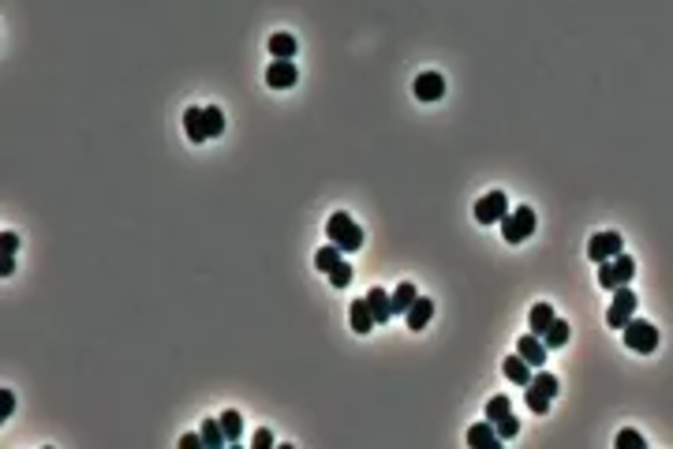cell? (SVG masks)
<instances>
[{"instance_id":"obj_1","label":"cell","mask_w":673,"mask_h":449,"mask_svg":"<svg viewBox=\"0 0 673 449\" xmlns=\"http://www.w3.org/2000/svg\"><path fill=\"white\" fill-rule=\"evenodd\" d=\"M326 236H329V244H337L340 251H359V247H363V240H367L363 229H359V224H355V221L345 214V210H337V214L326 221Z\"/></svg>"},{"instance_id":"obj_21","label":"cell","mask_w":673,"mask_h":449,"mask_svg":"<svg viewBox=\"0 0 673 449\" xmlns=\"http://www.w3.org/2000/svg\"><path fill=\"white\" fill-rule=\"evenodd\" d=\"M415 285L412 281H401L397 288H393V314H404L408 307H412V303H415Z\"/></svg>"},{"instance_id":"obj_9","label":"cell","mask_w":673,"mask_h":449,"mask_svg":"<svg viewBox=\"0 0 673 449\" xmlns=\"http://www.w3.org/2000/svg\"><path fill=\"white\" fill-rule=\"evenodd\" d=\"M412 90H415V98H419V101H442V94H445V79H442L438 72H423V75H415Z\"/></svg>"},{"instance_id":"obj_10","label":"cell","mask_w":673,"mask_h":449,"mask_svg":"<svg viewBox=\"0 0 673 449\" xmlns=\"http://www.w3.org/2000/svg\"><path fill=\"white\" fill-rule=\"evenodd\" d=\"M517 352L535 367V371H539V367H546V356H550V348L543 345V337H539V334H524V337L517 341Z\"/></svg>"},{"instance_id":"obj_18","label":"cell","mask_w":673,"mask_h":449,"mask_svg":"<svg viewBox=\"0 0 673 449\" xmlns=\"http://www.w3.org/2000/svg\"><path fill=\"white\" fill-rule=\"evenodd\" d=\"M553 319H558V314H553V307H550V303H535V307H531V314H527V326H531V334H539V337H543L546 329H550V322H553Z\"/></svg>"},{"instance_id":"obj_17","label":"cell","mask_w":673,"mask_h":449,"mask_svg":"<svg viewBox=\"0 0 673 449\" xmlns=\"http://www.w3.org/2000/svg\"><path fill=\"white\" fill-rule=\"evenodd\" d=\"M266 45H270V57H273V60H292V57H296V38L284 34V30L270 34Z\"/></svg>"},{"instance_id":"obj_33","label":"cell","mask_w":673,"mask_h":449,"mask_svg":"<svg viewBox=\"0 0 673 449\" xmlns=\"http://www.w3.org/2000/svg\"><path fill=\"white\" fill-rule=\"evenodd\" d=\"M199 445H206L202 434H183V438H180V449H199Z\"/></svg>"},{"instance_id":"obj_15","label":"cell","mask_w":673,"mask_h":449,"mask_svg":"<svg viewBox=\"0 0 673 449\" xmlns=\"http://www.w3.org/2000/svg\"><path fill=\"white\" fill-rule=\"evenodd\" d=\"M348 314H352V329H355V334H371V329L378 326V322H374L371 303H367V296H363V300H352Z\"/></svg>"},{"instance_id":"obj_19","label":"cell","mask_w":673,"mask_h":449,"mask_svg":"<svg viewBox=\"0 0 673 449\" xmlns=\"http://www.w3.org/2000/svg\"><path fill=\"white\" fill-rule=\"evenodd\" d=\"M217 419H221L224 438H229V442H240V434H243V416L236 412V408H224V412H221Z\"/></svg>"},{"instance_id":"obj_27","label":"cell","mask_w":673,"mask_h":449,"mask_svg":"<svg viewBox=\"0 0 673 449\" xmlns=\"http://www.w3.org/2000/svg\"><path fill=\"white\" fill-rule=\"evenodd\" d=\"M524 401H527V408H531L535 416H543L546 408H550V397H543V393L531 390V386H524Z\"/></svg>"},{"instance_id":"obj_3","label":"cell","mask_w":673,"mask_h":449,"mask_svg":"<svg viewBox=\"0 0 673 449\" xmlns=\"http://www.w3.org/2000/svg\"><path fill=\"white\" fill-rule=\"evenodd\" d=\"M497 224H501V240L505 244H524L527 236L535 232V210L531 206H517V210H509Z\"/></svg>"},{"instance_id":"obj_30","label":"cell","mask_w":673,"mask_h":449,"mask_svg":"<svg viewBox=\"0 0 673 449\" xmlns=\"http://www.w3.org/2000/svg\"><path fill=\"white\" fill-rule=\"evenodd\" d=\"M494 427H497V434H501V438H517V434H520V419H517V416L509 412L505 419H497Z\"/></svg>"},{"instance_id":"obj_29","label":"cell","mask_w":673,"mask_h":449,"mask_svg":"<svg viewBox=\"0 0 673 449\" xmlns=\"http://www.w3.org/2000/svg\"><path fill=\"white\" fill-rule=\"evenodd\" d=\"M648 442H643V434L640 431H632V427H625L621 434H617V449H643Z\"/></svg>"},{"instance_id":"obj_4","label":"cell","mask_w":673,"mask_h":449,"mask_svg":"<svg viewBox=\"0 0 673 449\" xmlns=\"http://www.w3.org/2000/svg\"><path fill=\"white\" fill-rule=\"evenodd\" d=\"M621 334H625V345H628L632 352H640V356H648V352L658 348V329H655L648 319H628Z\"/></svg>"},{"instance_id":"obj_34","label":"cell","mask_w":673,"mask_h":449,"mask_svg":"<svg viewBox=\"0 0 673 449\" xmlns=\"http://www.w3.org/2000/svg\"><path fill=\"white\" fill-rule=\"evenodd\" d=\"M273 445V434L270 431H255V449H270Z\"/></svg>"},{"instance_id":"obj_6","label":"cell","mask_w":673,"mask_h":449,"mask_svg":"<svg viewBox=\"0 0 673 449\" xmlns=\"http://www.w3.org/2000/svg\"><path fill=\"white\" fill-rule=\"evenodd\" d=\"M509 214V199H505V191H486L479 203H475V221L479 224H494Z\"/></svg>"},{"instance_id":"obj_13","label":"cell","mask_w":673,"mask_h":449,"mask_svg":"<svg viewBox=\"0 0 673 449\" xmlns=\"http://www.w3.org/2000/svg\"><path fill=\"white\" fill-rule=\"evenodd\" d=\"M367 303H371V311H374V322L378 326H386L389 319H393V292H386V288H371L367 292Z\"/></svg>"},{"instance_id":"obj_28","label":"cell","mask_w":673,"mask_h":449,"mask_svg":"<svg viewBox=\"0 0 673 449\" xmlns=\"http://www.w3.org/2000/svg\"><path fill=\"white\" fill-rule=\"evenodd\" d=\"M329 285H333V288H348V285H352V266H348L345 258H340V266L329 270Z\"/></svg>"},{"instance_id":"obj_32","label":"cell","mask_w":673,"mask_h":449,"mask_svg":"<svg viewBox=\"0 0 673 449\" xmlns=\"http://www.w3.org/2000/svg\"><path fill=\"white\" fill-rule=\"evenodd\" d=\"M11 408H16V401H11V390H4V393H0V416H11Z\"/></svg>"},{"instance_id":"obj_14","label":"cell","mask_w":673,"mask_h":449,"mask_svg":"<svg viewBox=\"0 0 673 449\" xmlns=\"http://www.w3.org/2000/svg\"><path fill=\"white\" fill-rule=\"evenodd\" d=\"M183 131H188V139H191V142H202V139H209V127H206V109H199V105H191V109L183 113Z\"/></svg>"},{"instance_id":"obj_2","label":"cell","mask_w":673,"mask_h":449,"mask_svg":"<svg viewBox=\"0 0 673 449\" xmlns=\"http://www.w3.org/2000/svg\"><path fill=\"white\" fill-rule=\"evenodd\" d=\"M632 277H636V258L625 255V251H621V255H614V258H606V262H599V285L606 288V292L628 285Z\"/></svg>"},{"instance_id":"obj_8","label":"cell","mask_w":673,"mask_h":449,"mask_svg":"<svg viewBox=\"0 0 673 449\" xmlns=\"http://www.w3.org/2000/svg\"><path fill=\"white\" fill-rule=\"evenodd\" d=\"M296 79H299V72H296V64H292V60H270V68H266V86H273V90H288V86H296Z\"/></svg>"},{"instance_id":"obj_16","label":"cell","mask_w":673,"mask_h":449,"mask_svg":"<svg viewBox=\"0 0 673 449\" xmlns=\"http://www.w3.org/2000/svg\"><path fill=\"white\" fill-rule=\"evenodd\" d=\"M404 319H408V329H423V326L434 319V300H427V296H415V303L404 311Z\"/></svg>"},{"instance_id":"obj_23","label":"cell","mask_w":673,"mask_h":449,"mask_svg":"<svg viewBox=\"0 0 673 449\" xmlns=\"http://www.w3.org/2000/svg\"><path fill=\"white\" fill-rule=\"evenodd\" d=\"M340 255H345V251H340L337 244H326L322 251H318V255H314V266H318V270H333V266H340Z\"/></svg>"},{"instance_id":"obj_11","label":"cell","mask_w":673,"mask_h":449,"mask_svg":"<svg viewBox=\"0 0 673 449\" xmlns=\"http://www.w3.org/2000/svg\"><path fill=\"white\" fill-rule=\"evenodd\" d=\"M501 442V434H497V427L486 419V424H475V427H468V445H475V449H497Z\"/></svg>"},{"instance_id":"obj_25","label":"cell","mask_w":673,"mask_h":449,"mask_svg":"<svg viewBox=\"0 0 673 449\" xmlns=\"http://www.w3.org/2000/svg\"><path fill=\"white\" fill-rule=\"evenodd\" d=\"M199 434H202V442H206V445H214V449L229 442V438H224V431H221V419H206Z\"/></svg>"},{"instance_id":"obj_12","label":"cell","mask_w":673,"mask_h":449,"mask_svg":"<svg viewBox=\"0 0 673 449\" xmlns=\"http://www.w3.org/2000/svg\"><path fill=\"white\" fill-rule=\"evenodd\" d=\"M501 375H505L509 382H517V386H527V382L535 378V367L524 360V356L517 352V356H509L505 363H501Z\"/></svg>"},{"instance_id":"obj_20","label":"cell","mask_w":673,"mask_h":449,"mask_svg":"<svg viewBox=\"0 0 673 449\" xmlns=\"http://www.w3.org/2000/svg\"><path fill=\"white\" fill-rule=\"evenodd\" d=\"M543 345H546V348H565V345H569V322H565V319H553L550 329L543 334Z\"/></svg>"},{"instance_id":"obj_7","label":"cell","mask_w":673,"mask_h":449,"mask_svg":"<svg viewBox=\"0 0 673 449\" xmlns=\"http://www.w3.org/2000/svg\"><path fill=\"white\" fill-rule=\"evenodd\" d=\"M621 232H595L591 236V244H587V258L591 262H606V258H614V255H621Z\"/></svg>"},{"instance_id":"obj_22","label":"cell","mask_w":673,"mask_h":449,"mask_svg":"<svg viewBox=\"0 0 673 449\" xmlns=\"http://www.w3.org/2000/svg\"><path fill=\"white\" fill-rule=\"evenodd\" d=\"M527 386L539 390V393H543V397H550V401L558 397V390H561V386H558V378H553L550 371H543V367H539V375H535L531 382H527Z\"/></svg>"},{"instance_id":"obj_35","label":"cell","mask_w":673,"mask_h":449,"mask_svg":"<svg viewBox=\"0 0 673 449\" xmlns=\"http://www.w3.org/2000/svg\"><path fill=\"white\" fill-rule=\"evenodd\" d=\"M0 273H16V258H11V255H4V262H0Z\"/></svg>"},{"instance_id":"obj_31","label":"cell","mask_w":673,"mask_h":449,"mask_svg":"<svg viewBox=\"0 0 673 449\" xmlns=\"http://www.w3.org/2000/svg\"><path fill=\"white\" fill-rule=\"evenodd\" d=\"M0 244H4V255H16V251H19V236L16 232H0Z\"/></svg>"},{"instance_id":"obj_26","label":"cell","mask_w":673,"mask_h":449,"mask_svg":"<svg viewBox=\"0 0 673 449\" xmlns=\"http://www.w3.org/2000/svg\"><path fill=\"white\" fill-rule=\"evenodd\" d=\"M206 127H209V139L224 135V113L217 109V105H206Z\"/></svg>"},{"instance_id":"obj_5","label":"cell","mask_w":673,"mask_h":449,"mask_svg":"<svg viewBox=\"0 0 673 449\" xmlns=\"http://www.w3.org/2000/svg\"><path fill=\"white\" fill-rule=\"evenodd\" d=\"M636 307H640V300H636V292H632L628 285L614 288V303H610V311H606V322H610V329H625V322L636 314Z\"/></svg>"},{"instance_id":"obj_24","label":"cell","mask_w":673,"mask_h":449,"mask_svg":"<svg viewBox=\"0 0 673 449\" xmlns=\"http://www.w3.org/2000/svg\"><path fill=\"white\" fill-rule=\"evenodd\" d=\"M509 412H512V404H509L505 393H497V397L486 401V419H490V424H497V419H505Z\"/></svg>"}]
</instances>
